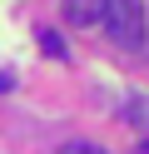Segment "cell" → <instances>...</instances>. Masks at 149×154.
I'll return each instance as SVG.
<instances>
[{"instance_id": "obj_6", "label": "cell", "mask_w": 149, "mask_h": 154, "mask_svg": "<svg viewBox=\"0 0 149 154\" xmlns=\"http://www.w3.org/2000/svg\"><path fill=\"white\" fill-rule=\"evenodd\" d=\"M0 90H10V75H0Z\"/></svg>"}, {"instance_id": "obj_5", "label": "cell", "mask_w": 149, "mask_h": 154, "mask_svg": "<svg viewBox=\"0 0 149 154\" xmlns=\"http://www.w3.org/2000/svg\"><path fill=\"white\" fill-rule=\"evenodd\" d=\"M60 154H104L99 144H85V139H70V144H60Z\"/></svg>"}, {"instance_id": "obj_3", "label": "cell", "mask_w": 149, "mask_h": 154, "mask_svg": "<svg viewBox=\"0 0 149 154\" xmlns=\"http://www.w3.org/2000/svg\"><path fill=\"white\" fill-rule=\"evenodd\" d=\"M124 119L134 124V129H149V100H144V94H134V100L124 104Z\"/></svg>"}, {"instance_id": "obj_1", "label": "cell", "mask_w": 149, "mask_h": 154, "mask_svg": "<svg viewBox=\"0 0 149 154\" xmlns=\"http://www.w3.org/2000/svg\"><path fill=\"white\" fill-rule=\"evenodd\" d=\"M99 25H104L109 40L124 45V50H139V45H144V15H139V0H109Z\"/></svg>"}, {"instance_id": "obj_2", "label": "cell", "mask_w": 149, "mask_h": 154, "mask_svg": "<svg viewBox=\"0 0 149 154\" xmlns=\"http://www.w3.org/2000/svg\"><path fill=\"white\" fill-rule=\"evenodd\" d=\"M104 5H109V0H65V15L75 25H99V20H104Z\"/></svg>"}, {"instance_id": "obj_4", "label": "cell", "mask_w": 149, "mask_h": 154, "mask_svg": "<svg viewBox=\"0 0 149 154\" xmlns=\"http://www.w3.org/2000/svg\"><path fill=\"white\" fill-rule=\"evenodd\" d=\"M40 50H45V55H55V60H60V55H65V40H60L55 30H40Z\"/></svg>"}]
</instances>
